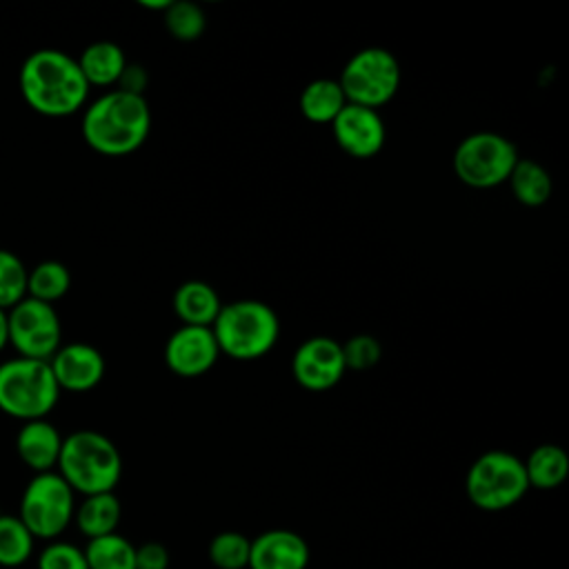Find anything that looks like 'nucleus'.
<instances>
[{
  "label": "nucleus",
  "mask_w": 569,
  "mask_h": 569,
  "mask_svg": "<svg viewBox=\"0 0 569 569\" xmlns=\"http://www.w3.org/2000/svg\"><path fill=\"white\" fill-rule=\"evenodd\" d=\"M71 287V273L60 260H42L27 273V296L53 305Z\"/></svg>",
  "instance_id": "obj_24"
},
{
  "label": "nucleus",
  "mask_w": 569,
  "mask_h": 569,
  "mask_svg": "<svg viewBox=\"0 0 569 569\" xmlns=\"http://www.w3.org/2000/svg\"><path fill=\"white\" fill-rule=\"evenodd\" d=\"M36 569H87L84 551L69 540H49L36 556Z\"/></svg>",
  "instance_id": "obj_29"
},
{
  "label": "nucleus",
  "mask_w": 569,
  "mask_h": 569,
  "mask_svg": "<svg viewBox=\"0 0 569 569\" xmlns=\"http://www.w3.org/2000/svg\"><path fill=\"white\" fill-rule=\"evenodd\" d=\"M300 113L313 124H331L345 109L347 98L333 78H316L300 93Z\"/></svg>",
  "instance_id": "obj_21"
},
{
  "label": "nucleus",
  "mask_w": 569,
  "mask_h": 569,
  "mask_svg": "<svg viewBox=\"0 0 569 569\" xmlns=\"http://www.w3.org/2000/svg\"><path fill=\"white\" fill-rule=\"evenodd\" d=\"M507 182L513 198L525 207H542L553 191L549 171L531 158H520Z\"/></svg>",
  "instance_id": "obj_22"
},
{
  "label": "nucleus",
  "mask_w": 569,
  "mask_h": 569,
  "mask_svg": "<svg viewBox=\"0 0 569 569\" xmlns=\"http://www.w3.org/2000/svg\"><path fill=\"white\" fill-rule=\"evenodd\" d=\"M311 551L307 540L291 529H267L251 538L247 569H307Z\"/></svg>",
  "instance_id": "obj_15"
},
{
  "label": "nucleus",
  "mask_w": 569,
  "mask_h": 569,
  "mask_svg": "<svg viewBox=\"0 0 569 569\" xmlns=\"http://www.w3.org/2000/svg\"><path fill=\"white\" fill-rule=\"evenodd\" d=\"M520 160L516 144L496 131L465 136L453 151V173L473 189H491L509 180Z\"/></svg>",
  "instance_id": "obj_8"
},
{
  "label": "nucleus",
  "mask_w": 569,
  "mask_h": 569,
  "mask_svg": "<svg viewBox=\"0 0 569 569\" xmlns=\"http://www.w3.org/2000/svg\"><path fill=\"white\" fill-rule=\"evenodd\" d=\"M162 20H164L169 36L180 42L198 40L207 29V16H204L202 7L196 2H187V0L169 2L167 9L162 11Z\"/></svg>",
  "instance_id": "obj_26"
},
{
  "label": "nucleus",
  "mask_w": 569,
  "mask_h": 569,
  "mask_svg": "<svg viewBox=\"0 0 569 569\" xmlns=\"http://www.w3.org/2000/svg\"><path fill=\"white\" fill-rule=\"evenodd\" d=\"M27 273L24 262L9 249H0V307L11 309L27 298Z\"/></svg>",
  "instance_id": "obj_28"
},
{
  "label": "nucleus",
  "mask_w": 569,
  "mask_h": 569,
  "mask_svg": "<svg viewBox=\"0 0 569 569\" xmlns=\"http://www.w3.org/2000/svg\"><path fill=\"white\" fill-rule=\"evenodd\" d=\"M338 84L349 104L378 111L398 93L400 64L389 49L365 47L347 60Z\"/></svg>",
  "instance_id": "obj_9"
},
{
  "label": "nucleus",
  "mask_w": 569,
  "mask_h": 569,
  "mask_svg": "<svg viewBox=\"0 0 569 569\" xmlns=\"http://www.w3.org/2000/svg\"><path fill=\"white\" fill-rule=\"evenodd\" d=\"M78 67L87 80L89 87H113L118 84L127 58L120 44L111 40H98L82 49V53L76 58Z\"/></svg>",
  "instance_id": "obj_19"
},
{
  "label": "nucleus",
  "mask_w": 569,
  "mask_h": 569,
  "mask_svg": "<svg viewBox=\"0 0 569 569\" xmlns=\"http://www.w3.org/2000/svg\"><path fill=\"white\" fill-rule=\"evenodd\" d=\"M120 518H122V505L113 491L82 496V500L76 502V511H73V525L87 540L116 533Z\"/></svg>",
  "instance_id": "obj_18"
},
{
  "label": "nucleus",
  "mask_w": 569,
  "mask_h": 569,
  "mask_svg": "<svg viewBox=\"0 0 569 569\" xmlns=\"http://www.w3.org/2000/svg\"><path fill=\"white\" fill-rule=\"evenodd\" d=\"M211 331L220 353L249 362L273 349L280 336V320L267 302L247 298L222 305Z\"/></svg>",
  "instance_id": "obj_4"
},
{
  "label": "nucleus",
  "mask_w": 569,
  "mask_h": 569,
  "mask_svg": "<svg viewBox=\"0 0 569 569\" xmlns=\"http://www.w3.org/2000/svg\"><path fill=\"white\" fill-rule=\"evenodd\" d=\"M251 540L240 531H220L207 545V558L216 569H247Z\"/></svg>",
  "instance_id": "obj_27"
},
{
  "label": "nucleus",
  "mask_w": 569,
  "mask_h": 569,
  "mask_svg": "<svg viewBox=\"0 0 569 569\" xmlns=\"http://www.w3.org/2000/svg\"><path fill=\"white\" fill-rule=\"evenodd\" d=\"M82 551L87 569H136V545L118 531L87 540Z\"/></svg>",
  "instance_id": "obj_23"
},
{
  "label": "nucleus",
  "mask_w": 569,
  "mask_h": 569,
  "mask_svg": "<svg viewBox=\"0 0 569 569\" xmlns=\"http://www.w3.org/2000/svg\"><path fill=\"white\" fill-rule=\"evenodd\" d=\"M167 4H169V0H140V7H144V9H156V11H164L167 9Z\"/></svg>",
  "instance_id": "obj_34"
},
{
  "label": "nucleus",
  "mask_w": 569,
  "mask_h": 569,
  "mask_svg": "<svg viewBox=\"0 0 569 569\" xmlns=\"http://www.w3.org/2000/svg\"><path fill=\"white\" fill-rule=\"evenodd\" d=\"M136 569H169L167 547L156 540L136 547Z\"/></svg>",
  "instance_id": "obj_31"
},
{
  "label": "nucleus",
  "mask_w": 569,
  "mask_h": 569,
  "mask_svg": "<svg viewBox=\"0 0 569 569\" xmlns=\"http://www.w3.org/2000/svg\"><path fill=\"white\" fill-rule=\"evenodd\" d=\"M36 553V538L18 516H0V567L16 569Z\"/></svg>",
  "instance_id": "obj_25"
},
{
  "label": "nucleus",
  "mask_w": 569,
  "mask_h": 569,
  "mask_svg": "<svg viewBox=\"0 0 569 569\" xmlns=\"http://www.w3.org/2000/svg\"><path fill=\"white\" fill-rule=\"evenodd\" d=\"M49 367L60 391L73 393H84L98 387L107 369L102 353L87 342L60 345V349L49 358Z\"/></svg>",
  "instance_id": "obj_14"
},
{
  "label": "nucleus",
  "mask_w": 569,
  "mask_h": 569,
  "mask_svg": "<svg viewBox=\"0 0 569 569\" xmlns=\"http://www.w3.org/2000/svg\"><path fill=\"white\" fill-rule=\"evenodd\" d=\"M333 138L338 147L358 160L373 158L387 138L385 122L376 109L360 104H345V109L331 122Z\"/></svg>",
  "instance_id": "obj_13"
},
{
  "label": "nucleus",
  "mask_w": 569,
  "mask_h": 569,
  "mask_svg": "<svg viewBox=\"0 0 569 569\" xmlns=\"http://www.w3.org/2000/svg\"><path fill=\"white\" fill-rule=\"evenodd\" d=\"M60 449H62V433L47 418L27 420L18 429V436H16L18 458L33 473L56 471Z\"/></svg>",
  "instance_id": "obj_16"
},
{
  "label": "nucleus",
  "mask_w": 569,
  "mask_h": 569,
  "mask_svg": "<svg viewBox=\"0 0 569 569\" xmlns=\"http://www.w3.org/2000/svg\"><path fill=\"white\" fill-rule=\"evenodd\" d=\"M347 371L342 342L329 336H311L298 345L291 358L293 380L307 391H327L336 387Z\"/></svg>",
  "instance_id": "obj_11"
},
{
  "label": "nucleus",
  "mask_w": 569,
  "mask_h": 569,
  "mask_svg": "<svg viewBox=\"0 0 569 569\" xmlns=\"http://www.w3.org/2000/svg\"><path fill=\"white\" fill-rule=\"evenodd\" d=\"M147 82H149V76H147V69L140 67V64H131L127 62L116 89L120 91H127V93H133V96H144V89H147Z\"/></svg>",
  "instance_id": "obj_32"
},
{
  "label": "nucleus",
  "mask_w": 569,
  "mask_h": 569,
  "mask_svg": "<svg viewBox=\"0 0 569 569\" xmlns=\"http://www.w3.org/2000/svg\"><path fill=\"white\" fill-rule=\"evenodd\" d=\"M525 473H527V482L529 489H540V491H549L560 487L567 476H569V456L562 447L545 442L538 445L525 460Z\"/></svg>",
  "instance_id": "obj_20"
},
{
  "label": "nucleus",
  "mask_w": 569,
  "mask_h": 569,
  "mask_svg": "<svg viewBox=\"0 0 569 569\" xmlns=\"http://www.w3.org/2000/svg\"><path fill=\"white\" fill-rule=\"evenodd\" d=\"M9 345L22 358L49 360L62 345V325L53 305L22 298L9 311Z\"/></svg>",
  "instance_id": "obj_10"
},
{
  "label": "nucleus",
  "mask_w": 569,
  "mask_h": 569,
  "mask_svg": "<svg viewBox=\"0 0 569 569\" xmlns=\"http://www.w3.org/2000/svg\"><path fill=\"white\" fill-rule=\"evenodd\" d=\"M220 358L211 327H178L164 345V362L180 378H198L207 373Z\"/></svg>",
  "instance_id": "obj_12"
},
{
  "label": "nucleus",
  "mask_w": 569,
  "mask_h": 569,
  "mask_svg": "<svg viewBox=\"0 0 569 569\" xmlns=\"http://www.w3.org/2000/svg\"><path fill=\"white\" fill-rule=\"evenodd\" d=\"M76 511V493L62 480L58 471L33 473V478L24 485L18 518L33 533L36 540H56L67 527L73 522Z\"/></svg>",
  "instance_id": "obj_7"
},
{
  "label": "nucleus",
  "mask_w": 569,
  "mask_h": 569,
  "mask_svg": "<svg viewBox=\"0 0 569 569\" xmlns=\"http://www.w3.org/2000/svg\"><path fill=\"white\" fill-rule=\"evenodd\" d=\"M60 387L49 360L9 358L0 365V411L27 420L47 418L58 405Z\"/></svg>",
  "instance_id": "obj_5"
},
{
  "label": "nucleus",
  "mask_w": 569,
  "mask_h": 569,
  "mask_svg": "<svg viewBox=\"0 0 569 569\" xmlns=\"http://www.w3.org/2000/svg\"><path fill=\"white\" fill-rule=\"evenodd\" d=\"M24 102L49 118H64L80 111L89 98V84L78 60L60 49L31 51L18 73Z\"/></svg>",
  "instance_id": "obj_1"
},
{
  "label": "nucleus",
  "mask_w": 569,
  "mask_h": 569,
  "mask_svg": "<svg viewBox=\"0 0 569 569\" xmlns=\"http://www.w3.org/2000/svg\"><path fill=\"white\" fill-rule=\"evenodd\" d=\"M173 311L189 327H211L222 309L218 291L204 280H187L173 291Z\"/></svg>",
  "instance_id": "obj_17"
},
{
  "label": "nucleus",
  "mask_w": 569,
  "mask_h": 569,
  "mask_svg": "<svg viewBox=\"0 0 569 569\" xmlns=\"http://www.w3.org/2000/svg\"><path fill=\"white\" fill-rule=\"evenodd\" d=\"M9 345V316L7 309L0 307V351Z\"/></svg>",
  "instance_id": "obj_33"
},
{
  "label": "nucleus",
  "mask_w": 569,
  "mask_h": 569,
  "mask_svg": "<svg viewBox=\"0 0 569 569\" xmlns=\"http://www.w3.org/2000/svg\"><path fill=\"white\" fill-rule=\"evenodd\" d=\"M80 131L102 156H127L144 144L151 131V109L144 96L120 89L104 91L84 107Z\"/></svg>",
  "instance_id": "obj_2"
},
{
  "label": "nucleus",
  "mask_w": 569,
  "mask_h": 569,
  "mask_svg": "<svg viewBox=\"0 0 569 569\" xmlns=\"http://www.w3.org/2000/svg\"><path fill=\"white\" fill-rule=\"evenodd\" d=\"M465 491L480 511H505L529 491L525 465L516 453L491 449L480 453L465 478Z\"/></svg>",
  "instance_id": "obj_6"
},
{
  "label": "nucleus",
  "mask_w": 569,
  "mask_h": 569,
  "mask_svg": "<svg viewBox=\"0 0 569 569\" xmlns=\"http://www.w3.org/2000/svg\"><path fill=\"white\" fill-rule=\"evenodd\" d=\"M342 356H345L347 369L367 371L373 365H378V360L382 356V347H380L378 338H373L369 333H358V336H351L342 345Z\"/></svg>",
  "instance_id": "obj_30"
},
{
  "label": "nucleus",
  "mask_w": 569,
  "mask_h": 569,
  "mask_svg": "<svg viewBox=\"0 0 569 569\" xmlns=\"http://www.w3.org/2000/svg\"><path fill=\"white\" fill-rule=\"evenodd\" d=\"M56 471L80 496L113 491L122 476V456L111 438L80 429L62 438Z\"/></svg>",
  "instance_id": "obj_3"
},
{
  "label": "nucleus",
  "mask_w": 569,
  "mask_h": 569,
  "mask_svg": "<svg viewBox=\"0 0 569 569\" xmlns=\"http://www.w3.org/2000/svg\"><path fill=\"white\" fill-rule=\"evenodd\" d=\"M0 516H2V513H0Z\"/></svg>",
  "instance_id": "obj_35"
}]
</instances>
